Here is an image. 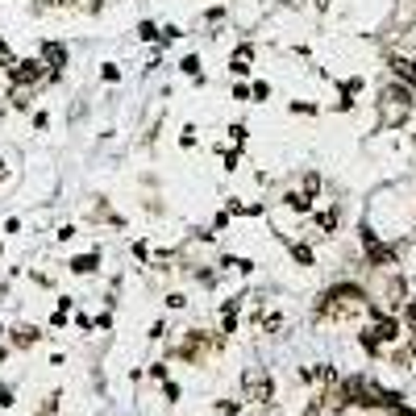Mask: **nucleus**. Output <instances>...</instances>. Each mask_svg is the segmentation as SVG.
Here are the masks:
<instances>
[{
    "instance_id": "obj_10",
    "label": "nucleus",
    "mask_w": 416,
    "mask_h": 416,
    "mask_svg": "<svg viewBox=\"0 0 416 416\" xmlns=\"http://www.w3.org/2000/svg\"><path fill=\"white\" fill-rule=\"evenodd\" d=\"M283 204H287L291 213H308V208H313V200H308L304 191H287V196H283Z\"/></svg>"
},
{
    "instance_id": "obj_11",
    "label": "nucleus",
    "mask_w": 416,
    "mask_h": 416,
    "mask_svg": "<svg viewBox=\"0 0 416 416\" xmlns=\"http://www.w3.org/2000/svg\"><path fill=\"white\" fill-rule=\"evenodd\" d=\"M291 258H296L300 267H313V263H317V254H313V246H304V241H291Z\"/></svg>"
},
{
    "instance_id": "obj_6",
    "label": "nucleus",
    "mask_w": 416,
    "mask_h": 416,
    "mask_svg": "<svg viewBox=\"0 0 416 416\" xmlns=\"http://www.w3.org/2000/svg\"><path fill=\"white\" fill-rule=\"evenodd\" d=\"M38 58L46 63L50 80H58V75H63V67H67V46H63V42H42V50H38Z\"/></svg>"
},
{
    "instance_id": "obj_9",
    "label": "nucleus",
    "mask_w": 416,
    "mask_h": 416,
    "mask_svg": "<svg viewBox=\"0 0 416 416\" xmlns=\"http://www.w3.org/2000/svg\"><path fill=\"white\" fill-rule=\"evenodd\" d=\"M96 267H100V254H80V258H71V271H75V275H92Z\"/></svg>"
},
{
    "instance_id": "obj_8",
    "label": "nucleus",
    "mask_w": 416,
    "mask_h": 416,
    "mask_svg": "<svg viewBox=\"0 0 416 416\" xmlns=\"http://www.w3.org/2000/svg\"><path fill=\"white\" fill-rule=\"evenodd\" d=\"M391 71H396V80H400V84H416V58L396 54V58H391Z\"/></svg>"
},
{
    "instance_id": "obj_27",
    "label": "nucleus",
    "mask_w": 416,
    "mask_h": 416,
    "mask_svg": "<svg viewBox=\"0 0 416 416\" xmlns=\"http://www.w3.org/2000/svg\"><path fill=\"white\" fill-rule=\"evenodd\" d=\"M4 175H8V167H4V158H0V179H4Z\"/></svg>"
},
{
    "instance_id": "obj_4",
    "label": "nucleus",
    "mask_w": 416,
    "mask_h": 416,
    "mask_svg": "<svg viewBox=\"0 0 416 416\" xmlns=\"http://www.w3.org/2000/svg\"><path fill=\"white\" fill-rule=\"evenodd\" d=\"M8 80L17 84V88H38V84H46L50 71L42 58H17L13 67H8Z\"/></svg>"
},
{
    "instance_id": "obj_20",
    "label": "nucleus",
    "mask_w": 416,
    "mask_h": 416,
    "mask_svg": "<svg viewBox=\"0 0 416 416\" xmlns=\"http://www.w3.org/2000/svg\"><path fill=\"white\" fill-rule=\"evenodd\" d=\"M13 63H17V58H13V50H8L4 38H0V67H13Z\"/></svg>"
},
{
    "instance_id": "obj_25",
    "label": "nucleus",
    "mask_w": 416,
    "mask_h": 416,
    "mask_svg": "<svg viewBox=\"0 0 416 416\" xmlns=\"http://www.w3.org/2000/svg\"><path fill=\"white\" fill-rule=\"evenodd\" d=\"M233 100H250V88L246 84H233Z\"/></svg>"
},
{
    "instance_id": "obj_22",
    "label": "nucleus",
    "mask_w": 416,
    "mask_h": 416,
    "mask_svg": "<svg viewBox=\"0 0 416 416\" xmlns=\"http://www.w3.org/2000/svg\"><path fill=\"white\" fill-rule=\"evenodd\" d=\"M13 404V387L8 383H0V408H8Z\"/></svg>"
},
{
    "instance_id": "obj_12",
    "label": "nucleus",
    "mask_w": 416,
    "mask_h": 416,
    "mask_svg": "<svg viewBox=\"0 0 416 416\" xmlns=\"http://www.w3.org/2000/svg\"><path fill=\"white\" fill-rule=\"evenodd\" d=\"M34 341H38V329H34V324L13 329V346H34Z\"/></svg>"
},
{
    "instance_id": "obj_19",
    "label": "nucleus",
    "mask_w": 416,
    "mask_h": 416,
    "mask_svg": "<svg viewBox=\"0 0 416 416\" xmlns=\"http://www.w3.org/2000/svg\"><path fill=\"white\" fill-rule=\"evenodd\" d=\"M13 108H30V88H13Z\"/></svg>"
},
{
    "instance_id": "obj_7",
    "label": "nucleus",
    "mask_w": 416,
    "mask_h": 416,
    "mask_svg": "<svg viewBox=\"0 0 416 416\" xmlns=\"http://www.w3.org/2000/svg\"><path fill=\"white\" fill-rule=\"evenodd\" d=\"M250 63H254V46H237L229 54V71L233 75H250Z\"/></svg>"
},
{
    "instance_id": "obj_2",
    "label": "nucleus",
    "mask_w": 416,
    "mask_h": 416,
    "mask_svg": "<svg viewBox=\"0 0 416 416\" xmlns=\"http://www.w3.org/2000/svg\"><path fill=\"white\" fill-rule=\"evenodd\" d=\"M412 117V88L408 84H383L379 92V125L383 130H400L404 121Z\"/></svg>"
},
{
    "instance_id": "obj_3",
    "label": "nucleus",
    "mask_w": 416,
    "mask_h": 416,
    "mask_svg": "<svg viewBox=\"0 0 416 416\" xmlns=\"http://www.w3.org/2000/svg\"><path fill=\"white\" fill-rule=\"evenodd\" d=\"M400 337V324L391 321V317H383L379 308H374V321L363 329V350H370V354H379L383 346H391Z\"/></svg>"
},
{
    "instance_id": "obj_21",
    "label": "nucleus",
    "mask_w": 416,
    "mask_h": 416,
    "mask_svg": "<svg viewBox=\"0 0 416 416\" xmlns=\"http://www.w3.org/2000/svg\"><path fill=\"white\" fill-rule=\"evenodd\" d=\"M263 329H283V317H279V313H267V317H263Z\"/></svg>"
},
{
    "instance_id": "obj_5",
    "label": "nucleus",
    "mask_w": 416,
    "mask_h": 416,
    "mask_svg": "<svg viewBox=\"0 0 416 416\" xmlns=\"http://www.w3.org/2000/svg\"><path fill=\"white\" fill-rule=\"evenodd\" d=\"M241 387H246V400H254V404H271L275 400V383H271V374L263 367H250L241 374Z\"/></svg>"
},
{
    "instance_id": "obj_14",
    "label": "nucleus",
    "mask_w": 416,
    "mask_h": 416,
    "mask_svg": "<svg viewBox=\"0 0 416 416\" xmlns=\"http://www.w3.org/2000/svg\"><path fill=\"white\" fill-rule=\"evenodd\" d=\"M300 191H304L308 200H317V196H321V175H317V171H308V175H304V184H300Z\"/></svg>"
},
{
    "instance_id": "obj_23",
    "label": "nucleus",
    "mask_w": 416,
    "mask_h": 416,
    "mask_svg": "<svg viewBox=\"0 0 416 416\" xmlns=\"http://www.w3.org/2000/svg\"><path fill=\"white\" fill-rule=\"evenodd\" d=\"M217 412H221V416H237V404H233V400H221V404H217Z\"/></svg>"
},
{
    "instance_id": "obj_1",
    "label": "nucleus",
    "mask_w": 416,
    "mask_h": 416,
    "mask_svg": "<svg viewBox=\"0 0 416 416\" xmlns=\"http://www.w3.org/2000/svg\"><path fill=\"white\" fill-rule=\"evenodd\" d=\"M367 308L370 300L358 283H337V287H329L317 300V317L321 321H350V317H363Z\"/></svg>"
},
{
    "instance_id": "obj_17",
    "label": "nucleus",
    "mask_w": 416,
    "mask_h": 416,
    "mask_svg": "<svg viewBox=\"0 0 416 416\" xmlns=\"http://www.w3.org/2000/svg\"><path fill=\"white\" fill-rule=\"evenodd\" d=\"M138 38H141V42H154V38H158V25H154V21H141V25H138Z\"/></svg>"
},
{
    "instance_id": "obj_28",
    "label": "nucleus",
    "mask_w": 416,
    "mask_h": 416,
    "mask_svg": "<svg viewBox=\"0 0 416 416\" xmlns=\"http://www.w3.org/2000/svg\"><path fill=\"white\" fill-rule=\"evenodd\" d=\"M0 363H4V350H0Z\"/></svg>"
},
{
    "instance_id": "obj_16",
    "label": "nucleus",
    "mask_w": 416,
    "mask_h": 416,
    "mask_svg": "<svg viewBox=\"0 0 416 416\" xmlns=\"http://www.w3.org/2000/svg\"><path fill=\"white\" fill-rule=\"evenodd\" d=\"M246 134H250V130H246L241 121H233V125H229V141H237V150L246 146Z\"/></svg>"
},
{
    "instance_id": "obj_18",
    "label": "nucleus",
    "mask_w": 416,
    "mask_h": 416,
    "mask_svg": "<svg viewBox=\"0 0 416 416\" xmlns=\"http://www.w3.org/2000/svg\"><path fill=\"white\" fill-rule=\"evenodd\" d=\"M179 146H184V150L196 146V125H184V130H179Z\"/></svg>"
},
{
    "instance_id": "obj_13",
    "label": "nucleus",
    "mask_w": 416,
    "mask_h": 416,
    "mask_svg": "<svg viewBox=\"0 0 416 416\" xmlns=\"http://www.w3.org/2000/svg\"><path fill=\"white\" fill-rule=\"evenodd\" d=\"M337 221H341V213H337V208H324L321 217H317V229H321V233H333V229H337Z\"/></svg>"
},
{
    "instance_id": "obj_26",
    "label": "nucleus",
    "mask_w": 416,
    "mask_h": 416,
    "mask_svg": "<svg viewBox=\"0 0 416 416\" xmlns=\"http://www.w3.org/2000/svg\"><path fill=\"white\" fill-rule=\"evenodd\" d=\"M408 324L416 329V304H408Z\"/></svg>"
},
{
    "instance_id": "obj_24",
    "label": "nucleus",
    "mask_w": 416,
    "mask_h": 416,
    "mask_svg": "<svg viewBox=\"0 0 416 416\" xmlns=\"http://www.w3.org/2000/svg\"><path fill=\"white\" fill-rule=\"evenodd\" d=\"M250 96H254V100H267V96H271V88H267V84H254V88H250Z\"/></svg>"
},
{
    "instance_id": "obj_15",
    "label": "nucleus",
    "mask_w": 416,
    "mask_h": 416,
    "mask_svg": "<svg viewBox=\"0 0 416 416\" xmlns=\"http://www.w3.org/2000/svg\"><path fill=\"white\" fill-rule=\"evenodd\" d=\"M179 71H184V75H191L196 84H204V80H200V58H196V54H187L184 63H179Z\"/></svg>"
}]
</instances>
